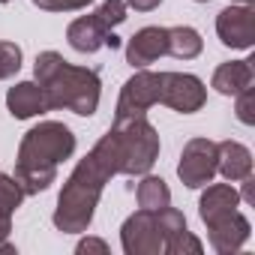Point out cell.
<instances>
[{"label": "cell", "instance_id": "8992f818", "mask_svg": "<svg viewBox=\"0 0 255 255\" xmlns=\"http://www.w3.org/2000/svg\"><path fill=\"white\" fill-rule=\"evenodd\" d=\"M153 105H159V72L135 69V75L120 90V99H117V108H114V120L144 117Z\"/></svg>", "mask_w": 255, "mask_h": 255}, {"label": "cell", "instance_id": "f1b7e54d", "mask_svg": "<svg viewBox=\"0 0 255 255\" xmlns=\"http://www.w3.org/2000/svg\"><path fill=\"white\" fill-rule=\"evenodd\" d=\"M9 231H12V216L0 213V243H3V240L9 237Z\"/></svg>", "mask_w": 255, "mask_h": 255}, {"label": "cell", "instance_id": "5bb4252c", "mask_svg": "<svg viewBox=\"0 0 255 255\" xmlns=\"http://www.w3.org/2000/svg\"><path fill=\"white\" fill-rule=\"evenodd\" d=\"M6 108L15 120H30L48 111L45 105V93L36 81H18L15 87L6 90Z\"/></svg>", "mask_w": 255, "mask_h": 255}, {"label": "cell", "instance_id": "7402d4cb", "mask_svg": "<svg viewBox=\"0 0 255 255\" xmlns=\"http://www.w3.org/2000/svg\"><path fill=\"white\" fill-rule=\"evenodd\" d=\"M126 12H129V9H126V3H123V0H102V3L96 6V18L102 21V27L105 30H114L117 24H123L126 21Z\"/></svg>", "mask_w": 255, "mask_h": 255}, {"label": "cell", "instance_id": "e0dca14e", "mask_svg": "<svg viewBox=\"0 0 255 255\" xmlns=\"http://www.w3.org/2000/svg\"><path fill=\"white\" fill-rule=\"evenodd\" d=\"M168 30V54L177 60H195L204 48V39L195 27L189 24H177V27H165Z\"/></svg>", "mask_w": 255, "mask_h": 255}, {"label": "cell", "instance_id": "d6986e66", "mask_svg": "<svg viewBox=\"0 0 255 255\" xmlns=\"http://www.w3.org/2000/svg\"><path fill=\"white\" fill-rule=\"evenodd\" d=\"M162 252H165V255H201V252H204V243H201L189 228H183V231H177L174 237L165 240Z\"/></svg>", "mask_w": 255, "mask_h": 255}, {"label": "cell", "instance_id": "83f0119b", "mask_svg": "<svg viewBox=\"0 0 255 255\" xmlns=\"http://www.w3.org/2000/svg\"><path fill=\"white\" fill-rule=\"evenodd\" d=\"M126 9H135V12H153L162 0H123Z\"/></svg>", "mask_w": 255, "mask_h": 255}, {"label": "cell", "instance_id": "7c38bea8", "mask_svg": "<svg viewBox=\"0 0 255 255\" xmlns=\"http://www.w3.org/2000/svg\"><path fill=\"white\" fill-rule=\"evenodd\" d=\"M240 204H243V201H240V192H237L231 183H213V180H210V183L204 186L201 198H198V216H201L204 225H210V222H216V219L234 213Z\"/></svg>", "mask_w": 255, "mask_h": 255}, {"label": "cell", "instance_id": "8fae6325", "mask_svg": "<svg viewBox=\"0 0 255 255\" xmlns=\"http://www.w3.org/2000/svg\"><path fill=\"white\" fill-rule=\"evenodd\" d=\"M249 234H252V225H249V219H246L240 210H234V213H228V216H222V219H216V222L207 225L210 249L219 252V255L240 252V249L246 246Z\"/></svg>", "mask_w": 255, "mask_h": 255}, {"label": "cell", "instance_id": "52a82bcc", "mask_svg": "<svg viewBox=\"0 0 255 255\" xmlns=\"http://www.w3.org/2000/svg\"><path fill=\"white\" fill-rule=\"evenodd\" d=\"M177 177L189 189H201L216 177V141L210 138H189L180 150Z\"/></svg>", "mask_w": 255, "mask_h": 255}, {"label": "cell", "instance_id": "5b68a950", "mask_svg": "<svg viewBox=\"0 0 255 255\" xmlns=\"http://www.w3.org/2000/svg\"><path fill=\"white\" fill-rule=\"evenodd\" d=\"M207 102V87L192 72H159V105L180 114H195Z\"/></svg>", "mask_w": 255, "mask_h": 255}, {"label": "cell", "instance_id": "ba28073f", "mask_svg": "<svg viewBox=\"0 0 255 255\" xmlns=\"http://www.w3.org/2000/svg\"><path fill=\"white\" fill-rule=\"evenodd\" d=\"M120 246L126 255H162V234L156 228V216L153 210H135L132 216H126V222L120 225Z\"/></svg>", "mask_w": 255, "mask_h": 255}, {"label": "cell", "instance_id": "4dcf8cb0", "mask_svg": "<svg viewBox=\"0 0 255 255\" xmlns=\"http://www.w3.org/2000/svg\"><path fill=\"white\" fill-rule=\"evenodd\" d=\"M237 3H252V0H237Z\"/></svg>", "mask_w": 255, "mask_h": 255}, {"label": "cell", "instance_id": "1f68e13d", "mask_svg": "<svg viewBox=\"0 0 255 255\" xmlns=\"http://www.w3.org/2000/svg\"><path fill=\"white\" fill-rule=\"evenodd\" d=\"M195 3H210V0H195Z\"/></svg>", "mask_w": 255, "mask_h": 255}, {"label": "cell", "instance_id": "cb8c5ba5", "mask_svg": "<svg viewBox=\"0 0 255 255\" xmlns=\"http://www.w3.org/2000/svg\"><path fill=\"white\" fill-rule=\"evenodd\" d=\"M234 111H237L240 123H246V126L255 123V90L252 87H246V90H240L234 96Z\"/></svg>", "mask_w": 255, "mask_h": 255}, {"label": "cell", "instance_id": "44dd1931", "mask_svg": "<svg viewBox=\"0 0 255 255\" xmlns=\"http://www.w3.org/2000/svg\"><path fill=\"white\" fill-rule=\"evenodd\" d=\"M153 216H156V228H159L162 240H168V237H174L177 231L186 228V216L177 207H171V204H165L162 210H153Z\"/></svg>", "mask_w": 255, "mask_h": 255}, {"label": "cell", "instance_id": "d6a6232c", "mask_svg": "<svg viewBox=\"0 0 255 255\" xmlns=\"http://www.w3.org/2000/svg\"><path fill=\"white\" fill-rule=\"evenodd\" d=\"M0 3H9V0H0Z\"/></svg>", "mask_w": 255, "mask_h": 255}, {"label": "cell", "instance_id": "4316f807", "mask_svg": "<svg viewBox=\"0 0 255 255\" xmlns=\"http://www.w3.org/2000/svg\"><path fill=\"white\" fill-rule=\"evenodd\" d=\"M237 183H240V201L252 204V201H255V192H252V189H255V177H252V174H246V177H243V180H237Z\"/></svg>", "mask_w": 255, "mask_h": 255}, {"label": "cell", "instance_id": "9a60e30c", "mask_svg": "<svg viewBox=\"0 0 255 255\" xmlns=\"http://www.w3.org/2000/svg\"><path fill=\"white\" fill-rule=\"evenodd\" d=\"M255 84V69H252V60H228V63H219L213 69V78H210V87L222 96H237L240 90L252 87Z\"/></svg>", "mask_w": 255, "mask_h": 255}, {"label": "cell", "instance_id": "ac0fdd59", "mask_svg": "<svg viewBox=\"0 0 255 255\" xmlns=\"http://www.w3.org/2000/svg\"><path fill=\"white\" fill-rule=\"evenodd\" d=\"M135 201L141 210H162L165 204H171V189L162 177H153L147 171V174H141V180L135 186Z\"/></svg>", "mask_w": 255, "mask_h": 255}, {"label": "cell", "instance_id": "4fadbf2b", "mask_svg": "<svg viewBox=\"0 0 255 255\" xmlns=\"http://www.w3.org/2000/svg\"><path fill=\"white\" fill-rule=\"evenodd\" d=\"M216 174H222L228 183L243 180L246 174H252V153L246 144L240 141H216Z\"/></svg>", "mask_w": 255, "mask_h": 255}, {"label": "cell", "instance_id": "7a4b0ae2", "mask_svg": "<svg viewBox=\"0 0 255 255\" xmlns=\"http://www.w3.org/2000/svg\"><path fill=\"white\" fill-rule=\"evenodd\" d=\"M75 153V132L60 120H42L24 132L15 156V183L24 195H39L57 180V165Z\"/></svg>", "mask_w": 255, "mask_h": 255}, {"label": "cell", "instance_id": "484cf974", "mask_svg": "<svg viewBox=\"0 0 255 255\" xmlns=\"http://www.w3.org/2000/svg\"><path fill=\"white\" fill-rule=\"evenodd\" d=\"M75 252L78 255H84V252H99V255H108V243L102 240V237H81L78 240V246H75Z\"/></svg>", "mask_w": 255, "mask_h": 255}, {"label": "cell", "instance_id": "3957f363", "mask_svg": "<svg viewBox=\"0 0 255 255\" xmlns=\"http://www.w3.org/2000/svg\"><path fill=\"white\" fill-rule=\"evenodd\" d=\"M33 75H36V84L45 93L48 111L66 108V111H72L78 117L96 114L99 96H102V81H99L96 69L72 66V63L63 60V54L42 51V54H36Z\"/></svg>", "mask_w": 255, "mask_h": 255}, {"label": "cell", "instance_id": "30bf717a", "mask_svg": "<svg viewBox=\"0 0 255 255\" xmlns=\"http://www.w3.org/2000/svg\"><path fill=\"white\" fill-rule=\"evenodd\" d=\"M168 54V30L165 27H141L126 42V63L132 69H147L159 57Z\"/></svg>", "mask_w": 255, "mask_h": 255}, {"label": "cell", "instance_id": "d4e9b609", "mask_svg": "<svg viewBox=\"0 0 255 255\" xmlns=\"http://www.w3.org/2000/svg\"><path fill=\"white\" fill-rule=\"evenodd\" d=\"M33 6H39L42 12H78L87 9L93 0H30Z\"/></svg>", "mask_w": 255, "mask_h": 255}, {"label": "cell", "instance_id": "f546056e", "mask_svg": "<svg viewBox=\"0 0 255 255\" xmlns=\"http://www.w3.org/2000/svg\"><path fill=\"white\" fill-rule=\"evenodd\" d=\"M0 252H15V246H12V243H6V240H3V243H0Z\"/></svg>", "mask_w": 255, "mask_h": 255}, {"label": "cell", "instance_id": "9c48e42d", "mask_svg": "<svg viewBox=\"0 0 255 255\" xmlns=\"http://www.w3.org/2000/svg\"><path fill=\"white\" fill-rule=\"evenodd\" d=\"M216 36L228 48L249 51L255 45V9L252 3H231L216 15Z\"/></svg>", "mask_w": 255, "mask_h": 255}, {"label": "cell", "instance_id": "6da1fadb", "mask_svg": "<svg viewBox=\"0 0 255 255\" xmlns=\"http://www.w3.org/2000/svg\"><path fill=\"white\" fill-rule=\"evenodd\" d=\"M117 174H120V156H117L111 132H105L93 144V150L84 159H78V165L66 177L57 207H54V216H51L54 228L63 234H84L93 222V213H96L105 183Z\"/></svg>", "mask_w": 255, "mask_h": 255}, {"label": "cell", "instance_id": "2e32d148", "mask_svg": "<svg viewBox=\"0 0 255 255\" xmlns=\"http://www.w3.org/2000/svg\"><path fill=\"white\" fill-rule=\"evenodd\" d=\"M111 30L102 27V21L90 12V15H81L75 18L69 27H66V42L78 51V54H93L99 48H105V36Z\"/></svg>", "mask_w": 255, "mask_h": 255}, {"label": "cell", "instance_id": "ffe728a7", "mask_svg": "<svg viewBox=\"0 0 255 255\" xmlns=\"http://www.w3.org/2000/svg\"><path fill=\"white\" fill-rule=\"evenodd\" d=\"M27 195L21 192V186L15 183V177L12 174H0V213H6V216H12L18 207H21V201H24Z\"/></svg>", "mask_w": 255, "mask_h": 255}, {"label": "cell", "instance_id": "277c9868", "mask_svg": "<svg viewBox=\"0 0 255 255\" xmlns=\"http://www.w3.org/2000/svg\"><path fill=\"white\" fill-rule=\"evenodd\" d=\"M111 138L120 156V174L126 177H141L153 168V162L159 159V132L156 126L144 117H126V120H114L111 123Z\"/></svg>", "mask_w": 255, "mask_h": 255}, {"label": "cell", "instance_id": "603a6c76", "mask_svg": "<svg viewBox=\"0 0 255 255\" xmlns=\"http://www.w3.org/2000/svg\"><path fill=\"white\" fill-rule=\"evenodd\" d=\"M21 60H24L21 45H15V42H0V81L12 78L21 69Z\"/></svg>", "mask_w": 255, "mask_h": 255}]
</instances>
